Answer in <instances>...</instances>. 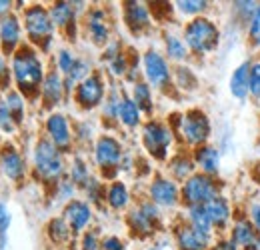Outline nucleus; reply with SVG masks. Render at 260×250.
<instances>
[{"mask_svg":"<svg viewBox=\"0 0 260 250\" xmlns=\"http://www.w3.org/2000/svg\"><path fill=\"white\" fill-rule=\"evenodd\" d=\"M12 80L16 84V90L24 96H36L40 94L42 82H44V63L38 56V50L30 44H22L12 54Z\"/></svg>","mask_w":260,"mask_h":250,"instance_id":"1","label":"nucleus"},{"mask_svg":"<svg viewBox=\"0 0 260 250\" xmlns=\"http://www.w3.org/2000/svg\"><path fill=\"white\" fill-rule=\"evenodd\" d=\"M32 166L36 176L42 182L58 184L66 172L64 152L58 146H54L46 136L38 138L32 150Z\"/></svg>","mask_w":260,"mask_h":250,"instance_id":"2","label":"nucleus"},{"mask_svg":"<svg viewBox=\"0 0 260 250\" xmlns=\"http://www.w3.org/2000/svg\"><path fill=\"white\" fill-rule=\"evenodd\" d=\"M22 24H24V32L28 36L30 46L42 52H48L54 40V30H56L48 8H44L42 4L26 6L22 12Z\"/></svg>","mask_w":260,"mask_h":250,"instance_id":"3","label":"nucleus"},{"mask_svg":"<svg viewBox=\"0 0 260 250\" xmlns=\"http://www.w3.org/2000/svg\"><path fill=\"white\" fill-rule=\"evenodd\" d=\"M182 38L188 46V50L196 56L210 54L220 44V30L214 20L208 16H196L188 20L182 28Z\"/></svg>","mask_w":260,"mask_h":250,"instance_id":"4","label":"nucleus"},{"mask_svg":"<svg viewBox=\"0 0 260 250\" xmlns=\"http://www.w3.org/2000/svg\"><path fill=\"white\" fill-rule=\"evenodd\" d=\"M176 128L180 132L182 140L192 148L204 146L208 142V138H210V132H212L208 114L204 110H200V108H190L184 114H180Z\"/></svg>","mask_w":260,"mask_h":250,"instance_id":"5","label":"nucleus"},{"mask_svg":"<svg viewBox=\"0 0 260 250\" xmlns=\"http://www.w3.org/2000/svg\"><path fill=\"white\" fill-rule=\"evenodd\" d=\"M218 194H220V182L214 176H208L202 172L192 174L180 186V196H182V202L186 206H198V204L204 206L206 202H210Z\"/></svg>","mask_w":260,"mask_h":250,"instance_id":"6","label":"nucleus"},{"mask_svg":"<svg viewBox=\"0 0 260 250\" xmlns=\"http://www.w3.org/2000/svg\"><path fill=\"white\" fill-rule=\"evenodd\" d=\"M172 140H174V132L162 120L150 118L142 126V146L156 160H166L168 150L172 146Z\"/></svg>","mask_w":260,"mask_h":250,"instance_id":"7","label":"nucleus"},{"mask_svg":"<svg viewBox=\"0 0 260 250\" xmlns=\"http://www.w3.org/2000/svg\"><path fill=\"white\" fill-rule=\"evenodd\" d=\"M142 74H144V80L152 86V88H158L162 90L166 86H170L172 82V70H170V64L168 58L162 56L158 50L150 48L142 54Z\"/></svg>","mask_w":260,"mask_h":250,"instance_id":"8","label":"nucleus"},{"mask_svg":"<svg viewBox=\"0 0 260 250\" xmlns=\"http://www.w3.org/2000/svg\"><path fill=\"white\" fill-rule=\"evenodd\" d=\"M124 158L122 144L116 136L112 134H102L98 136L94 142V162L100 170L108 172V170H118Z\"/></svg>","mask_w":260,"mask_h":250,"instance_id":"9","label":"nucleus"},{"mask_svg":"<svg viewBox=\"0 0 260 250\" xmlns=\"http://www.w3.org/2000/svg\"><path fill=\"white\" fill-rule=\"evenodd\" d=\"M106 84H104V78L92 72L88 78H84L76 88H74V100L80 108L84 110H92L96 106H102L104 98H106Z\"/></svg>","mask_w":260,"mask_h":250,"instance_id":"10","label":"nucleus"},{"mask_svg":"<svg viewBox=\"0 0 260 250\" xmlns=\"http://www.w3.org/2000/svg\"><path fill=\"white\" fill-rule=\"evenodd\" d=\"M44 130H46V138L54 146H58L62 152H68L72 148L74 132H72V126L68 122L66 114H62V112H50L46 122H44Z\"/></svg>","mask_w":260,"mask_h":250,"instance_id":"11","label":"nucleus"},{"mask_svg":"<svg viewBox=\"0 0 260 250\" xmlns=\"http://www.w3.org/2000/svg\"><path fill=\"white\" fill-rule=\"evenodd\" d=\"M148 198L158 208H174L182 200L178 182L172 180V178H168V176H156L148 184Z\"/></svg>","mask_w":260,"mask_h":250,"instance_id":"12","label":"nucleus"},{"mask_svg":"<svg viewBox=\"0 0 260 250\" xmlns=\"http://www.w3.org/2000/svg\"><path fill=\"white\" fill-rule=\"evenodd\" d=\"M22 46V24L16 12L0 20V48L4 56H12Z\"/></svg>","mask_w":260,"mask_h":250,"instance_id":"13","label":"nucleus"},{"mask_svg":"<svg viewBox=\"0 0 260 250\" xmlns=\"http://www.w3.org/2000/svg\"><path fill=\"white\" fill-rule=\"evenodd\" d=\"M64 220L68 222L72 234H80V232L84 234L88 224L92 222V204L88 200H80V198L66 202Z\"/></svg>","mask_w":260,"mask_h":250,"instance_id":"14","label":"nucleus"},{"mask_svg":"<svg viewBox=\"0 0 260 250\" xmlns=\"http://www.w3.org/2000/svg\"><path fill=\"white\" fill-rule=\"evenodd\" d=\"M174 240L180 250H210L212 236L196 230L188 222H182L174 228Z\"/></svg>","mask_w":260,"mask_h":250,"instance_id":"15","label":"nucleus"},{"mask_svg":"<svg viewBox=\"0 0 260 250\" xmlns=\"http://www.w3.org/2000/svg\"><path fill=\"white\" fill-rule=\"evenodd\" d=\"M84 26H86V32H88V38L96 46H106L110 42V26H108V16H106L104 8H100V6L88 8Z\"/></svg>","mask_w":260,"mask_h":250,"instance_id":"16","label":"nucleus"},{"mask_svg":"<svg viewBox=\"0 0 260 250\" xmlns=\"http://www.w3.org/2000/svg\"><path fill=\"white\" fill-rule=\"evenodd\" d=\"M0 170L12 182L24 180V176H26V160L16 150V146L4 144L0 148Z\"/></svg>","mask_w":260,"mask_h":250,"instance_id":"17","label":"nucleus"},{"mask_svg":"<svg viewBox=\"0 0 260 250\" xmlns=\"http://www.w3.org/2000/svg\"><path fill=\"white\" fill-rule=\"evenodd\" d=\"M64 94H66L64 76H62L56 68L48 70L46 76H44L42 88H40V98H42L44 106H46V108H54V106H58V104L62 102Z\"/></svg>","mask_w":260,"mask_h":250,"instance_id":"18","label":"nucleus"},{"mask_svg":"<svg viewBox=\"0 0 260 250\" xmlns=\"http://www.w3.org/2000/svg\"><path fill=\"white\" fill-rule=\"evenodd\" d=\"M122 16H124V22L130 28V32H134V34L148 30L152 24L150 8L144 2H124L122 4Z\"/></svg>","mask_w":260,"mask_h":250,"instance_id":"19","label":"nucleus"},{"mask_svg":"<svg viewBox=\"0 0 260 250\" xmlns=\"http://www.w3.org/2000/svg\"><path fill=\"white\" fill-rule=\"evenodd\" d=\"M230 238L234 240V244L242 250H258L260 236L256 228L252 226V222L248 218H240L234 222L232 230H230Z\"/></svg>","mask_w":260,"mask_h":250,"instance_id":"20","label":"nucleus"},{"mask_svg":"<svg viewBox=\"0 0 260 250\" xmlns=\"http://www.w3.org/2000/svg\"><path fill=\"white\" fill-rule=\"evenodd\" d=\"M208 216H210V222L214 226V230H226L230 220H232V206L228 202V198L224 194H218L216 198H212L210 202L204 204Z\"/></svg>","mask_w":260,"mask_h":250,"instance_id":"21","label":"nucleus"},{"mask_svg":"<svg viewBox=\"0 0 260 250\" xmlns=\"http://www.w3.org/2000/svg\"><path fill=\"white\" fill-rule=\"evenodd\" d=\"M80 8H84V2H54L48 8V12L56 28L68 30L70 26L76 24V14Z\"/></svg>","mask_w":260,"mask_h":250,"instance_id":"22","label":"nucleus"},{"mask_svg":"<svg viewBox=\"0 0 260 250\" xmlns=\"http://www.w3.org/2000/svg\"><path fill=\"white\" fill-rule=\"evenodd\" d=\"M194 164L196 168L202 172V174H208V176H216L220 172V152L216 146L212 144H204V146H198L194 148Z\"/></svg>","mask_w":260,"mask_h":250,"instance_id":"23","label":"nucleus"},{"mask_svg":"<svg viewBox=\"0 0 260 250\" xmlns=\"http://www.w3.org/2000/svg\"><path fill=\"white\" fill-rule=\"evenodd\" d=\"M126 224H128V228L134 234H138L140 238H146V236L154 234L158 220L150 218L140 206H134L128 214H126Z\"/></svg>","mask_w":260,"mask_h":250,"instance_id":"24","label":"nucleus"},{"mask_svg":"<svg viewBox=\"0 0 260 250\" xmlns=\"http://www.w3.org/2000/svg\"><path fill=\"white\" fill-rule=\"evenodd\" d=\"M250 60H244L238 68H234L232 76H230V94L236 100H246L250 96L248 90V80H250Z\"/></svg>","mask_w":260,"mask_h":250,"instance_id":"25","label":"nucleus"},{"mask_svg":"<svg viewBox=\"0 0 260 250\" xmlns=\"http://www.w3.org/2000/svg\"><path fill=\"white\" fill-rule=\"evenodd\" d=\"M168 172L170 178L176 182H186L192 174H196V164L194 158L186 157V154H178V157L170 158L168 162Z\"/></svg>","mask_w":260,"mask_h":250,"instance_id":"26","label":"nucleus"},{"mask_svg":"<svg viewBox=\"0 0 260 250\" xmlns=\"http://www.w3.org/2000/svg\"><path fill=\"white\" fill-rule=\"evenodd\" d=\"M164 52H166V58L174 60V63H184L188 58V54H190L184 38L174 34V32H166L164 34Z\"/></svg>","mask_w":260,"mask_h":250,"instance_id":"27","label":"nucleus"},{"mask_svg":"<svg viewBox=\"0 0 260 250\" xmlns=\"http://www.w3.org/2000/svg\"><path fill=\"white\" fill-rule=\"evenodd\" d=\"M104 200L106 204L112 208V210H124L130 204V192L124 182L120 180H114L110 182L106 188V194H104Z\"/></svg>","mask_w":260,"mask_h":250,"instance_id":"28","label":"nucleus"},{"mask_svg":"<svg viewBox=\"0 0 260 250\" xmlns=\"http://www.w3.org/2000/svg\"><path fill=\"white\" fill-rule=\"evenodd\" d=\"M136 106L142 110V114H152L154 110V100H152V86L146 80H138L132 84V96H130Z\"/></svg>","mask_w":260,"mask_h":250,"instance_id":"29","label":"nucleus"},{"mask_svg":"<svg viewBox=\"0 0 260 250\" xmlns=\"http://www.w3.org/2000/svg\"><path fill=\"white\" fill-rule=\"evenodd\" d=\"M118 122L126 128H136L142 122V110L136 106V102L130 98V96H124L122 102H120V108H118Z\"/></svg>","mask_w":260,"mask_h":250,"instance_id":"30","label":"nucleus"},{"mask_svg":"<svg viewBox=\"0 0 260 250\" xmlns=\"http://www.w3.org/2000/svg\"><path fill=\"white\" fill-rule=\"evenodd\" d=\"M186 222L190 226H194L196 230L204 232V234H210L212 236V232H214V226L210 222V216H208V212H206V208L202 204H198V206H186Z\"/></svg>","mask_w":260,"mask_h":250,"instance_id":"31","label":"nucleus"},{"mask_svg":"<svg viewBox=\"0 0 260 250\" xmlns=\"http://www.w3.org/2000/svg\"><path fill=\"white\" fill-rule=\"evenodd\" d=\"M122 98H124V94L120 92L118 86H112V88L108 90L104 102H102V116H104L106 120H118V108H120Z\"/></svg>","mask_w":260,"mask_h":250,"instance_id":"32","label":"nucleus"},{"mask_svg":"<svg viewBox=\"0 0 260 250\" xmlns=\"http://www.w3.org/2000/svg\"><path fill=\"white\" fill-rule=\"evenodd\" d=\"M2 98H4V102L8 106V110L12 112V116L16 118V122L20 124L24 120V114H26V98H24V94L18 92V90H8V92H4Z\"/></svg>","mask_w":260,"mask_h":250,"instance_id":"33","label":"nucleus"},{"mask_svg":"<svg viewBox=\"0 0 260 250\" xmlns=\"http://www.w3.org/2000/svg\"><path fill=\"white\" fill-rule=\"evenodd\" d=\"M70 234H72V230H70V226L64 220V216L62 218H52L48 222V236H50L52 242L62 244V242H66L70 238Z\"/></svg>","mask_w":260,"mask_h":250,"instance_id":"34","label":"nucleus"},{"mask_svg":"<svg viewBox=\"0 0 260 250\" xmlns=\"http://www.w3.org/2000/svg\"><path fill=\"white\" fill-rule=\"evenodd\" d=\"M78 188H82L90 180V168L82 158H74L70 164V176H68Z\"/></svg>","mask_w":260,"mask_h":250,"instance_id":"35","label":"nucleus"},{"mask_svg":"<svg viewBox=\"0 0 260 250\" xmlns=\"http://www.w3.org/2000/svg\"><path fill=\"white\" fill-rule=\"evenodd\" d=\"M176 4V10L184 16H204V12L208 10V2L206 0H178L174 2Z\"/></svg>","mask_w":260,"mask_h":250,"instance_id":"36","label":"nucleus"},{"mask_svg":"<svg viewBox=\"0 0 260 250\" xmlns=\"http://www.w3.org/2000/svg\"><path fill=\"white\" fill-rule=\"evenodd\" d=\"M174 82L182 90H194L196 88V76L188 66H176L174 68Z\"/></svg>","mask_w":260,"mask_h":250,"instance_id":"37","label":"nucleus"},{"mask_svg":"<svg viewBox=\"0 0 260 250\" xmlns=\"http://www.w3.org/2000/svg\"><path fill=\"white\" fill-rule=\"evenodd\" d=\"M76 60H78V56H74L68 48H60V50L56 52V70H58L62 76H68L70 70L74 68Z\"/></svg>","mask_w":260,"mask_h":250,"instance_id":"38","label":"nucleus"},{"mask_svg":"<svg viewBox=\"0 0 260 250\" xmlns=\"http://www.w3.org/2000/svg\"><path fill=\"white\" fill-rule=\"evenodd\" d=\"M16 126H18L16 118H14L12 112L8 110L4 98H0V130H2L4 134H14V132H16Z\"/></svg>","mask_w":260,"mask_h":250,"instance_id":"39","label":"nucleus"},{"mask_svg":"<svg viewBox=\"0 0 260 250\" xmlns=\"http://www.w3.org/2000/svg\"><path fill=\"white\" fill-rule=\"evenodd\" d=\"M108 64V72L112 74V76H116V78H126V74H128L130 70V63H128V56L122 52V54H118L116 58H112Z\"/></svg>","mask_w":260,"mask_h":250,"instance_id":"40","label":"nucleus"},{"mask_svg":"<svg viewBox=\"0 0 260 250\" xmlns=\"http://www.w3.org/2000/svg\"><path fill=\"white\" fill-rule=\"evenodd\" d=\"M10 222H12V216H10V210H8L6 202H0V250L6 248Z\"/></svg>","mask_w":260,"mask_h":250,"instance_id":"41","label":"nucleus"},{"mask_svg":"<svg viewBox=\"0 0 260 250\" xmlns=\"http://www.w3.org/2000/svg\"><path fill=\"white\" fill-rule=\"evenodd\" d=\"M82 190L86 192L90 204H92V202H100V198H104L102 194H106V190L102 188V182H100L98 178H94V176H90V180L82 186Z\"/></svg>","mask_w":260,"mask_h":250,"instance_id":"42","label":"nucleus"},{"mask_svg":"<svg viewBox=\"0 0 260 250\" xmlns=\"http://www.w3.org/2000/svg\"><path fill=\"white\" fill-rule=\"evenodd\" d=\"M248 40L254 46H260V4L256 6L252 18L248 20Z\"/></svg>","mask_w":260,"mask_h":250,"instance_id":"43","label":"nucleus"},{"mask_svg":"<svg viewBox=\"0 0 260 250\" xmlns=\"http://www.w3.org/2000/svg\"><path fill=\"white\" fill-rule=\"evenodd\" d=\"M248 90H250V96H252V98L260 100V60L258 63H252V66H250Z\"/></svg>","mask_w":260,"mask_h":250,"instance_id":"44","label":"nucleus"},{"mask_svg":"<svg viewBox=\"0 0 260 250\" xmlns=\"http://www.w3.org/2000/svg\"><path fill=\"white\" fill-rule=\"evenodd\" d=\"M56 188H58V190H56L58 198H60V200H68V202H70V200H74V192H76V188H78V186H76V184H74L70 178H62V180L56 184Z\"/></svg>","mask_w":260,"mask_h":250,"instance_id":"45","label":"nucleus"},{"mask_svg":"<svg viewBox=\"0 0 260 250\" xmlns=\"http://www.w3.org/2000/svg\"><path fill=\"white\" fill-rule=\"evenodd\" d=\"M100 242H102V238L98 236L96 230H86V232L82 234L80 248L82 250H100Z\"/></svg>","mask_w":260,"mask_h":250,"instance_id":"46","label":"nucleus"},{"mask_svg":"<svg viewBox=\"0 0 260 250\" xmlns=\"http://www.w3.org/2000/svg\"><path fill=\"white\" fill-rule=\"evenodd\" d=\"M10 74H12V68L6 63V56L0 54V88L4 92H8V86H10Z\"/></svg>","mask_w":260,"mask_h":250,"instance_id":"47","label":"nucleus"},{"mask_svg":"<svg viewBox=\"0 0 260 250\" xmlns=\"http://www.w3.org/2000/svg\"><path fill=\"white\" fill-rule=\"evenodd\" d=\"M100 250H126V244L122 238L118 236H104L102 242H100Z\"/></svg>","mask_w":260,"mask_h":250,"instance_id":"48","label":"nucleus"},{"mask_svg":"<svg viewBox=\"0 0 260 250\" xmlns=\"http://www.w3.org/2000/svg\"><path fill=\"white\" fill-rule=\"evenodd\" d=\"M118 54H122L120 42H118V40H110V42L106 44V48H104V54H102V58H104L106 63H110V60H112V58H116Z\"/></svg>","mask_w":260,"mask_h":250,"instance_id":"49","label":"nucleus"},{"mask_svg":"<svg viewBox=\"0 0 260 250\" xmlns=\"http://www.w3.org/2000/svg\"><path fill=\"white\" fill-rule=\"evenodd\" d=\"M248 220L252 222V226L256 228L260 236V204H250L248 206Z\"/></svg>","mask_w":260,"mask_h":250,"instance_id":"50","label":"nucleus"},{"mask_svg":"<svg viewBox=\"0 0 260 250\" xmlns=\"http://www.w3.org/2000/svg\"><path fill=\"white\" fill-rule=\"evenodd\" d=\"M210 250H240L236 244H234V240L228 236V238H218L214 244H212V248Z\"/></svg>","mask_w":260,"mask_h":250,"instance_id":"51","label":"nucleus"},{"mask_svg":"<svg viewBox=\"0 0 260 250\" xmlns=\"http://www.w3.org/2000/svg\"><path fill=\"white\" fill-rule=\"evenodd\" d=\"M12 4L14 2H10V0H0V20L6 18L8 14H12V8H14Z\"/></svg>","mask_w":260,"mask_h":250,"instance_id":"52","label":"nucleus"},{"mask_svg":"<svg viewBox=\"0 0 260 250\" xmlns=\"http://www.w3.org/2000/svg\"><path fill=\"white\" fill-rule=\"evenodd\" d=\"M256 148H258V154H260V138H258V142H256Z\"/></svg>","mask_w":260,"mask_h":250,"instance_id":"53","label":"nucleus"},{"mask_svg":"<svg viewBox=\"0 0 260 250\" xmlns=\"http://www.w3.org/2000/svg\"><path fill=\"white\" fill-rule=\"evenodd\" d=\"M152 250H160V248H152Z\"/></svg>","mask_w":260,"mask_h":250,"instance_id":"54","label":"nucleus"},{"mask_svg":"<svg viewBox=\"0 0 260 250\" xmlns=\"http://www.w3.org/2000/svg\"><path fill=\"white\" fill-rule=\"evenodd\" d=\"M258 250H260V244H258Z\"/></svg>","mask_w":260,"mask_h":250,"instance_id":"55","label":"nucleus"}]
</instances>
